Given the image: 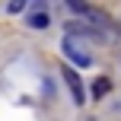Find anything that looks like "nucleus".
Listing matches in <instances>:
<instances>
[{
    "label": "nucleus",
    "instance_id": "obj_2",
    "mask_svg": "<svg viewBox=\"0 0 121 121\" xmlns=\"http://www.w3.org/2000/svg\"><path fill=\"white\" fill-rule=\"evenodd\" d=\"M60 77H64V83H67V89H70L73 102H77V105H83V102H86V92H83V83H80L77 70H73V67H64V70H60Z\"/></svg>",
    "mask_w": 121,
    "mask_h": 121
},
{
    "label": "nucleus",
    "instance_id": "obj_3",
    "mask_svg": "<svg viewBox=\"0 0 121 121\" xmlns=\"http://www.w3.org/2000/svg\"><path fill=\"white\" fill-rule=\"evenodd\" d=\"M108 89H112V77H99L96 83H92V96H96V99H102Z\"/></svg>",
    "mask_w": 121,
    "mask_h": 121
},
{
    "label": "nucleus",
    "instance_id": "obj_1",
    "mask_svg": "<svg viewBox=\"0 0 121 121\" xmlns=\"http://www.w3.org/2000/svg\"><path fill=\"white\" fill-rule=\"evenodd\" d=\"M64 54L73 60V64H80V67H89L92 64V54H89V48H86L83 42H80L77 35H67L64 38Z\"/></svg>",
    "mask_w": 121,
    "mask_h": 121
},
{
    "label": "nucleus",
    "instance_id": "obj_4",
    "mask_svg": "<svg viewBox=\"0 0 121 121\" xmlns=\"http://www.w3.org/2000/svg\"><path fill=\"white\" fill-rule=\"evenodd\" d=\"M29 26H32V29H48V16H45V13H32Z\"/></svg>",
    "mask_w": 121,
    "mask_h": 121
},
{
    "label": "nucleus",
    "instance_id": "obj_5",
    "mask_svg": "<svg viewBox=\"0 0 121 121\" xmlns=\"http://www.w3.org/2000/svg\"><path fill=\"white\" fill-rule=\"evenodd\" d=\"M22 6H26V3H22V0H13V3H10V6H6V10H10V13H19V10H22Z\"/></svg>",
    "mask_w": 121,
    "mask_h": 121
}]
</instances>
